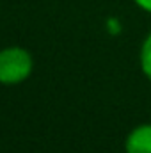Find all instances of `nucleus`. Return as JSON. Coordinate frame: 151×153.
<instances>
[{"mask_svg":"<svg viewBox=\"0 0 151 153\" xmlns=\"http://www.w3.org/2000/svg\"><path fill=\"white\" fill-rule=\"evenodd\" d=\"M32 71V57L20 46L0 50V82L18 84L23 82Z\"/></svg>","mask_w":151,"mask_h":153,"instance_id":"f257e3e1","label":"nucleus"},{"mask_svg":"<svg viewBox=\"0 0 151 153\" xmlns=\"http://www.w3.org/2000/svg\"><path fill=\"white\" fill-rule=\"evenodd\" d=\"M141 9H144V11H148V13H151V0H133Z\"/></svg>","mask_w":151,"mask_h":153,"instance_id":"39448f33","label":"nucleus"},{"mask_svg":"<svg viewBox=\"0 0 151 153\" xmlns=\"http://www.w3.org/2000/svg\"><path fill=\"white\" fill-rule=\"evenodd\" d=\"M126 153H151V123L133 128L124 143Z\"/></svg>","mask_w":151,"mask_h":153,"instance_id":"f03ea898","label":"nucleus"},{"mask_svg":"<svg viewBox=\"0 0 151 153\" xmlns=\"http://www.w3.org/2000/svg\"><path fill=\"white\" fill-rule=\"evenodd\" d=\"M107 27H109L110 34H119V30H121V25H119V20L117 18H109Z\"/></svg>","mask_w":151,"mask_h":153,"instance_id":"20e7f679","label":"nucleus"},{"mask_svg":"<svg viewBox=\"0 0 151 153\" xmlns=\"http://www.w3.org/2000/svg\"><path fill=\"white\" fill-rule=\"evenodd\" d=\"M141 68H142L144 75L151 80V32L141 46Z\"/></svg>","mask_w":151,"mask_h":153,"instance_id":"7ed1b4c3","label":"nucleus"}]
</instances>
